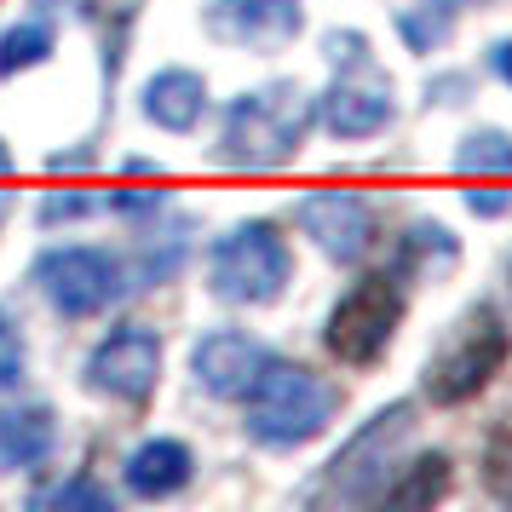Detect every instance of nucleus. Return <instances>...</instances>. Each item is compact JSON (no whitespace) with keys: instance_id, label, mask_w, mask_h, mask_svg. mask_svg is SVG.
Returning <instances> with one entry per match:
<instances>
[{"instance_id":"nucleus-1","label":"nucleus","mask_w":512,"mask_h":512,"mask_svg":"<svg viewBox=\"0 0 512 512\" xmlns=\"http://www.w3.org/2000/svg\"><path fill=\"white\" fill-rule=\"evenodd\" d=\"M311 121H317V98L300 81H271L254 93H236L219 116V162L236 173H277L300 156Z\"/></svg>"},{"instance_id":"nucleus-2","label":"nucleus","mask_w":512,"mask_h":512,"mask_svg":"<svg viewBox=\"0 0 512 512\" xmlns=\"http://www.w3.org/2000/svg\"><path fill=\"white\" fill-rule=\"evenodd\" d=\"M334 415H340V392L317 369L288 363V357H271L259 380L242 392V426L265 449H300V443L323 438Z\"/></svg>"},{"instance_id":"nucleus-3","label":"nucleus","mask_w":512,"mask_h":512,"mask_svg":"<svg viewBox=\"0 0 512 512\" xmlns=\"http://www.w3.org/2000/svg\"><path fill=\"white\" fill-rule=\"evenodd\" d=\"M512 357V328L507 317L489 300L466 305L455 323L443 328V340L432 346L426 369H420V392L432 397L438 409H455V403H472L495 374L507 369Z\"/></svg>"},{"instance_id":"nucleus-4","label":"nucleus","mask_w":512,"mask_h":512,"mask_svg":"<svg viewBox=\"0 0 512 512\" xmlns=\"http://www.w3.org/2000/svg\"><path fill=\"white\" fill-rule=\"evenodd\" d=\"M409 443H415V403H386L380 415H369L334 449V461L323 466V478H317L311 495L328 501V507H369L397 478Z\"/></svg>"},{"instance_id":"nucleus-5","label":"nucleus","mask_w":512,"mask_h":512,"mask_svg":"<svg viewBox=\"0 0 512 512\" xmlns=\"http://www.w3.org/2000/svg\"><path fill=\"white\" fill-rule=\"evenodd\" d=\"M323 52L334 64V81L317 98V121L334 139H374V133H386L397 116V98H392V75L374 64L369 35L334 29L323 41Z\"/></svg>"},{"instance_id":"nucleus-6","label":"nucleus","mask_w":512,"mask_h":512,"mask_svg":"<svg viewBox=\"0 0 512 512\" xmlns=\"http://www.w3.org/2000/svg\"><path fill=\"white\" fill-rule=\"evenodd\" d=\"M294 282V248L277 219H242L208 248V288L225 305H271Z\"/></svg>"},{"instance_id":"nucleus-7","label":"nucleus","mask_w":512,"mask_h":512,"mask_svg":"<svg viewBox=\"0 0 512 512\" xmlns=\"http://www.w3.org/2000/svg\"><path fill=\"white\" fill-rule=\"evenodd\" d=\"M403 311H409V294H403V282L392 271H369V277H357L334 300L323 323V346L334 363H346V369H369L380 363L386 351H392L397 328H403Z\"/></svg>"},{"instance_id":"nucleus-8","label":"nucleus","mask_w":512,"mask_h":512,"mask_svg":"<svg viewBox=\"0 0 512 512\" xmlns=\"http://www.w3.org/2000/svg\"><path fill=\"white\" fill-rule=\"evenodd\" d=\"M35 282L64 317H98L127 294V271L110 248H87V242H64L35 259Z\"/></svg>"},{"instance_id":"nucleus-9","label":"nucleus","mask_w":512,"mask_h":512,"mask_svg":"<svg viewBox=\"0 0 512 512\" xmlns=\"http://www.w3.org/2000/svg\"><path fill=\"white\" fill-rule=\"evenodd\" d=\"M294 225L334 265H363L374 254V242H380V213L357 190H305L300 208H294Z\"/></svg>"},{"instance_id":"nucleus-10","label":"nucleus","mask_w":512,"mask_h":512,"mask_svg":"<svg viewBox=\"0 0 512 512\" xmlns=\"http://www.w3.org/2000/svg\"><path fill=\"white\" fill-rule=\"evenodd\" d=\"M156 380H162V340H156V328L121 323L87 357V386L104 392L110 403H150Z\"/></svg>"},{"instance_id":"nucleus-11","label":"nucleus","mask_w":512,"mask_h":512,"mask_svg":"<svg viewBox=\"0 0 512 512\" xmlns=\"http://www.w3.org/2000/svg\"><path fill=\"white\" fill-rule=\"evenodd\" d=\"M277 351L254 340V334H242V328H213L196 340L190 351V374H196V386L208 397H225V403H242V392L259 380V369L271 363Z\"/></svg>"},{"instance_id":"nucleus-12","label":"nucleus","mask_w":512,"mask_h":512,"mask_svg":"<svg viewBox=\"0 0 512 512\" xmlns=\"http://www.w3.org/2000/svg\"><path fill=\"white\" fill-rule=\"evenodd\" d=\"M305 24L300 0H213L208 6V29L231 47L248 52H277L288 47Z\"/></svg>"},{"instance_id":"nucleus-13","label":"nucleus","mask_w":512,"mask_h":512,"mask_svg":"<svg viewBox=\"0 0 512 512\" xmlns=\"http://www.w3.org/2000/svg\"><path fill=\"white\" fill-rule=\"evenodd\" d=\"M139 110L162 133H190V127H202L208 116V81L185 64H173V70H156L150 81L139 87Z\"/></svg>"},{"instance_id":"nucleus-14","label":"nucleus","mask_w":512,"mask_h":512,"mask_svg":"<svg viewBox=\"0 0 512 512\" xmlns=\"http://www.w3.org/2000/svg\"><path fill=\"white\" fill-rule=\"evenodd\" d=\"M121 478H127V489H133L139 501H167V495H179V489L196 478V455H190V443H179V438H150L127 455Z\"/></svg>"},{"instance_id":"nucleus-15","label":"nucleus","mask_w":512,"mask_h":512,"mask_svg":"<svg viewBox=\"0 0 512 512\" xmlns=\"http://www.w3.org/2000/svg\"><path fill=\"white\" fill-rule=\"evenodd\" d=\"M58 449V415L35 403L0 409V472H29Z\"/></svg>"},{"instance_id":"nucleus-16","label":"nucleus","mask_w":512,"mask_h":512,"mask_svg":"<svg viewBox=\"0 0 512 512\" xmlns=\"http://www.w3.org/2000/svg\"><path fill=\"white\" fill-rule=\"evenodd\" d=\"M461 265V242H455V231L449 225H438V219H415L409 231L397 236V259H392V277L397 282H438L449 277Z\"/></svg>"},{"instance_id":"nucleus-17","label":"nucleus","mask_w":512,"mask_h":512,"mask_svg":"<svg viewBox=\"0 0 512 512\" xmlns=\"http://www.w3.org/2000/svg\"><path fill=\"white\" fill-rule=\"evenodd\" d=\"M449 495V455H415V461L397 466V478L386 484V507H432V501H443Z\"/></svg>"},{"instance_id":"nucleus-18","label":"nucleus","mask_w":512,"mask_h":512,"mask_svg":"<svg viewBox=\"0 0 512 512\" xmlns=\"http://www.w3.org/2000/svg\"><path fill=\"white\" fill-rule=\"evenodd\" d=\"M455 173L461 179H512V133L507 127H472L455 144Z\"/></svg>"},{"instance_id":"nucleus-19","label":"nucleus","mask_w":512,"mask_h":512,"mask_svg":"<svg viewBox=\"0 0 512 512\" xmlns=\"http://www.w3.org/2000/svg\"><path fill=\"white\" fill-rule=\"evenodd\" d=\"M449 29H455V6L449 0H415V6L397 12V35H403L409 52H438L449 41Z\"/></svg>"},{"instance_id":"nucleus-20","label":"nucleus","mask_w":512,"mask_h":512,"mask_svg":"<svg viewBox=\"0 0 512 512\" xmlns=\"http://www.w3.org/2000/svg\"><path fill=\"white\" fill-rule=\"evenodd\" d=\"M52 41H58V35H52V24H41V18L0 29V75H24V70H35V64H47Z\"/></svg>"},{"instance_id":"nucleus-21","label":"nucleus","mask_w":512,"mask_h":512,"mask_svg":"<svg viewBox=\"0 0 512 512\" xmlns=\"http://www.w3.org/2000/svg\"><path fill=\"white\" fill-rule=\"evenodd\" d=\"M110 196H93V190H47L41 196V225H70V219H87V213H104Z\"/></svg>"},{"instance_id":"nucleus-22","label":"nucleus","mask_w":512,"mask_h":512,"mask_svg":"<svg viewBox=\"0 0 512 512\" xmlns=\"http://www.w3.org/2000/svg\"><path fill=\"white\" fill-rule=\"evenodd\" d=\"M35 507H81V512H110V489H98L93 478H70L58 489H35Z\"/></svg>"},{"instance_id":"nucleus-23","label":"nucleus","mask_w":512,"mask_h":512,"mask_svg":"<svg viewBox=\"0 0 512 512\" xmlns=\"http://www.w3.org/2000/svg\"><path fill=\"white\" fill-rule=\"evenodd\" d=\"M484 484L512 507V426L489 432V443H484Z\"/></svg>"},{"instance_id":"nucleus-24","label":"nucleus","mask_w":512,"mask_h":512,"mask_svg":"<svg viewBox=\"0 0 512 512\" xmlns=\"http://www.w3.org/2000/svg\"><path fill=\"white\" fill-rule=\"evenodd\" d=\"M29 374V351H24V334H18V323L0 311V392H18Z\"/></svg>"},{"instance_id":"nucleus-25","label":"nucleus","mask_w":512,"mask_h":512,"mask_svg":"<svg viewBox=\"0 0 512 512\" xmlns=\"http://www.w3.org/2000/svg\"><path fill=\"white\" fill-rule=\"evenodd\" d=\"M466 208L478 213V219H501L512 208V190H501V179H472L466 190Z\"/></svg>"},{"instance_id":"nucleus-26","label":"nucleus","mask_w":512,"mask_h":512,"mask_svg":"<svg viewBox=\"0 0 512 512\" xmlns=\"http://www.w3.org/2000/svg\"><path fill=\"white\" fill-rule=\"evenodd\" d=\"M484 64H489V75H495L501 87H512V35H501V41H489Z\"/></svg>"},{"instance_id":"nucleus-27","label":"nucleus","mask_w":512,"mask_h":512,"mask_svg":"<svg viewBox=\"0 0 512 512\" xmlns=\"http://www.w3.org/2000/svg\"><path fill=\"white\" fill-rule=\"evenodd\" d=\"M461 93H466V75H443V81L426 87V104H432V98H438V104H461Z\"/></svg>"},{"instance_id":"nucleus-28","label":"nucleus","mask_w":512,"mask_h":512,"mask_svg":"<svg viewBox=\"0 0 512 512\" xmlns=\"http://www.w3.org/2000/svg\"><path fill=\"white\" fill-rule=\"evenodd\" d=\"M127 173H133V179H144V173H156V162H144V156H127Z\"/></svg>"},{"instance_id":"nucleus-29","label":"nucleus","mask_w":512,"mask_h":512,"mask_svg":"<svg viewBox=\"0 0 512 512\" xmlns=\"http://www.w3.org/2000/svg\"><path fill=\"white\" fill-rule=\"evenodd\" d=\"M6 173H12V150H6V144H0V179H6Z\"/></svg>"},{"instance_id":"nucleus-30","label":"nucleus","mask_w":512,"mask_h":512,"mask_svg":"<svg viewBox=\"0 0 512 512\" xmlns=\"http://www.w3.org/2000/svg\"><path fill=\"white\" fill-rule=\"evenodd\" d=\"M0 213H6V190H0Z\"/></svg>"},{"instance_id":"nucleus-31","label":"nucleus","mask_w":512,"mask_h":512,"mask_svg":"<svg viewBox=\"0 0 512 512\" xmlns=\"http://www.w3.org/2000/svg\"><path fill=\"white\" fill-rule=\"evenodd\" d=\"M507 282H512V277H507Z\"/></svg>"}]
</instances>
